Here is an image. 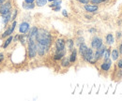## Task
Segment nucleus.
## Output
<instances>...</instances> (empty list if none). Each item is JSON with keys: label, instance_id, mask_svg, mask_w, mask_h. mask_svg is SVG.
Wrapping results in <instances>:
<instances>
[{"label": "nucleus", "instance_id": "ea45409f", "mask_svg": "<svg viewBox=\"0 0 122 101\" xmlns=\"http://www.w3.org/2000/svg\"><path fill=\"white\" fill-rule=\"evenodd\" d=\"M49 2H53V1H55V0H48Z\"/></svg>", "mask_w": 122, "mask_h": 101}, {"label": "nucleus", "instance_id": "1a4fd4ad", "mask_svg": "<svg viewBox=\"0 0 122 101\" xmlns=\"http://www.w3.org/2000/svg\"><path fill=\"white\" fill-rule=\"evenodd\" d=\"M65 47H66V42H65L64 39L58 38V39L56 41V52L65 51Z\"/></svg>", "mask_w": 122, "mask_h": 101}, {"label": "nucleus", "instance_id": "4468645a", "mask_svg": "<svg viewBox=\"0 0 122 101\" xmlns=\"http://www.w3.org/2000/svg\"><path fill=\"white\" fill-rule=\"evenodd\" d=\"M70 62L71 63H74L75 61H76L77 59V50L76 49H73L72 51H71V55H70Z\"/></svg>", "mask_w": 122, "mask_h": 101}, {"label": "nucleus", "instance_id": "bb28decb", "mask_svg": "<svg viewBox=\"0 0 122 101\" xmlns=\"http://www.w3.org/2000/svg\"><path fill=\"white\" fill-rule=\"evenodd\" d=\"M84 42H85V39H84V38L80 37V38H77V44H78V45H80L81 43H84Z\"/></svg>", "mask_w": 122, "mask_h": 101}, {"label": "nucleus", "instance_id": "423d86ee", "mask_svg": "<svg viewBox=\"0 0 122 101\" xmlns=\"http://www.w3.org/2000/svg\"><path fill=\"white\" fill-rule=\"evenodd\" d=\"M105 49H106V47L102 44L100 48H98V49L96 50V52H95V53H94V61H95V62L99 61L101 58L102 57V53H103V52L105 51Z\"/></svg>", "mask_w": 122, "mask_h": 101}, {"label": "nucleus", "instance_id": "9d476101", "mask_svg": "<svg viewBox=\"0 0 122 101\" xmlns=\"http://www.w3.org/2000/svg\"><path fill=\"white\" fill-rule=\"evenodd\" d=\"M111 67H112V61L110 59H107V60H104V62L101 65V69L102 71H105L106 72V71L110 70Z\"/></svg>", "mask_w": 122, "mask_h": 101}, {"label": "nucleus", "instance_id": "6e6552de", "mask_svg": "<svg viewBox=\"0 0 122 101\" xmlns=\"http://www.w3.org/2000/svg\"><path fill=\"white\" fill-rule=\"evenodd\" d=\"M29 30H30V25L26 22H23L19 25V32L21 34H27L29 32Z\"/></svg>", "mask_w": 122, "mask_h": 101}, {"label": "nucleus", "instance_id": "4c0bfd02", "mask_svg": "<svg viewBox=\"0 0 122 101\" xmlns=\"http://www.w3.org/2000/svg\"><path fill=\"white\" fill-rule=\"evenodd\" d=\"M89 32H90V33H94V32H96V30H95V29H90V30H89Z\"/></svg>", "mask_w": 122, "mask_h": 101}, {"label": "nucleus", "instance_id": "c9c22d12", "mask_svg": "<svg viewBox=\"0 0 122 101\" xmlns=\"http://www.w3.org/2000/svg\"><path fill=\"white\" fill-rule=\"evenodd\" d=\"M119 53H122V44H120L119 46Z\"/></svg>", "mask_w": 122, "mask_h": 101}, {"label": "nucleus", "instance_id": "72a5a7b5", "mask_svg": "<svg viewBox=\"0 0 122 101\" xmlns=\"http://www.w3.org/2000/svg\"><path fill=\"white\" fill-rule=\"evenodd\" d=\"M19 39V35H16L15 38H13V41H17Z\"/></svg>", "mask_w": 122, "mask_h": 101}, {"label": "nucleus", "instance_id": "4be33fe9", "mask_svg": "<svg viewBox=\"0 0 122 101\" xmlns=\"http://www.w3.org/2000/svg\"><path fill=\"white\" fill-rule=\"evenodd\" d=\"M118 55H119V53H118V51H117V49H115V50L112 51V53H111V56H112V59H113V60H117Z\"/></svg>", "mask_w": 122, "mask_h": 101}, {"label": "nucleus", "instance_id": "f3484780", "mask_svg": "<svg viewBox=\"0 0 122 101\" xmlns=\"http://www.w3.org/2000/svg\"><path fill=\"white\" fill-rule=\"evenodd\" d=\"M66 54V50L65 51H62V52H56L54 55V59L55 60H60L61 58H63Z\"/></svg>", "mask_w": 122, "mask_h": 101}, {"label": "nucleus", "instance_id": "5701e85b", "mask_svg": "<svg viewBox=\"0 0 122 101\" xmlns=\"http://www.w3.org/2000/svg\"><path fill=\"white\" fill-rule=\"evenodd\" d=\"M67 45H68V49H69L70 51H72V50L74 49V42H73L72 39H69V40L67 41Z\"/></svg>", "mask_w": 122, "mask_h": 101}, {"label": "nucleus", "instance_id": "6ab92c4d", "mask_svg": "<svg viewBox=\"0 0 122 101\" xmlns=\"http://www.w3.org/2000/svg\"><path fill=\"white\" fill-rule=\"evenodd\" d=\"M115 42V39H114V36L112 34H108L106 36V43L108 45H112Z\"/></svg>", "mask_w": 122, "mask_h": 101}, {"label": "nucleus", "instance_id": "58836bf2", "mask_svg": "<svg viewBox=\"0 0 122 101\" xmlns=\"http://www.w3.org/2000/svg\"><path fill=\"white\" fill-rule=\"evenodd\" d=\"M7 0H0V4H2V3H4V2H6Z\"/></svg>", "mask_w": 122, "mask_h": 101}, {"label": "nucleus", "instance_id": "dca6fc26", "mask_svg": "<svg viewBox=\"0 0 122 101\" xmlns=\"http://www.w3.org/2000/svg\"><path fill=\"white\" fill-rule=\"evenodd\" d=\"M87 46H86V44L85 43H81L79 45V53H80V54H81V56H83V54L86 53V51L87 50Z\"/></svg>", "mask_w": 122, "mask_h": 101}, {"label": "nucleus", "instance_id": "f8f14e48", "mask_svg": "<svg viewBox=\"0 0 122 101\" xmlns=\"http://www.w3.org/2000/svg\"><path fill=\"white\" fill-rule=\"evenodd\" d=\"M98 6L97 5H87L86 4L85 5V10L87 11V12H96L98 10Z\"/></svg>", "mask_w": 122, "mask_h": 101}, {"label": "nucleus", "instance_id": "cd10ccee", "mask_svg": "<svg viewBox=\"0 0 122 101\" xmlns=\"http://www.w3.org/2000/svg\"><path fill=\"white\" fill-rule=\"evenodd\" d=\"M4 59H5V54L3 53H0V64L4 61Z\"/></svg>", "mask_w": 122, "mask_h": 101}, {"label": "nucleus", "instance_id": "c85d7f7f", "mask_svg": "<svg viewBox=\"0 0 122 101\" xmlns=\"http://www.w3.org/2000/svg\"><path fill=\"white\" fill-rule=\"evenodd\" d=\"M89 1L91 2L92 4H100V3H102L101 0H89Z\"/></svg>", "mask_w": 122, "mask_h": 101}, {"label": "nucleus", "instance_id": "aec40b11", "mask_svg": "<svg viewBox=\"0 0 122 101\" xmlns=\"http://www.w3.org/2000/svg\"><path fill=\"white\" fill-rule=\"evenodd\" d=\"M110 56H111V50L106 48L105 51H104L103 53H102V58H103L104 60H107V59H109Z\"/></svg>", "mask_w": 122, "mask_h": 101}, {"label": "nucleus", "instance_id": "f03ea898", "mask_svg": "<svg viewBox=\"0 0 122 101\" xmlns=\"http://www.w3.org/2000/svg\"><path fill=\"white\" fill-rule=\"evenodd\" d=\"M27 53H28V57L34 58L37 55V45H36V40L28 39L27 40Z\"/></svg>", "mask_w": 122, "mask_h": 101}, {"label": "nucleus", "instance_id": "9b49d317", "mask_svg": "<svg viewBox=\"0 0 122 101\" xmlns=\"http://www.w3.org/2000/svg\"><path fill=\"white\" fill-rule=\"evenodd\" d=\"M37 33H38V28L36 26L32 27L29 30V34L28 35V39H32V40H36V36H37Z\"/></svg>", "mask_w": 122, "mask_h": 101}, {"label": "nucleus", "instance_id": "0eeeda50", "mask_svg": "<svg viewBox=\"0 0 122 101\" xmlns=\"http://www.w3.org/2000/svg\"><path fill=\"white\" fill-rule=\"evenodd\" d=\"M102 45V39L97 36H95L91 40V48L92 49H95L97 50L98 48H100L101 46Z\"/></svg>", "mask_w": 122, "mask_h": 101}, {"label": "nucleus", "instance_id": "473e14b6", "mask_svg": "<svg viewBox=\"0 0 122 101\" xmlns=\"http://www.w3.org/2000/svg\"><path fill=\"white\" fill-rule=\"evenodd\" d=\"M62 14H63V16L67 17V16H68V13H67V10H62Z\"/></svg>", "mask_w": 122, "mask_h": 101}, {"label": "nucleus", "instance_id": "2f4dec72", "mask_svg": "<svg viewBox=\"0 0 122 101\" xmlns=\"http://www.w3.org/2000/svg\"><path fill=\"white\" fill-rule=\"evenodd\" d=\"M53 9H54V11H58V10H60V6L56 7V8H53Z\"/></svg>", "mask_w": 122, "mask_h": 101}, {"label": "nucleus", "instance_id": "39448f33", "mask_svg": "<svg viewBox=\"0 0 122 101\" xmlns=\"http://www.w3.org/2000/svg\"><path fill=\"white\" fill-rule=\"evenodd\" d=\"M16 25H17V22H16L15 20L14 21H12V24L9 27L8 29H6V31L2 34V36H1V38H7V37H9V36H10L13 32H14V29H15Z\"/></svg>", "mask_w": 122, "mask_h": 101}, {"label": "nucleus", "instance_id": "412c9836", "mask_svg": "<svg viewBox=\"0 0 122 101\" xmlns=\"http://www.w3.org/2000/svg\"><path fill=\"white\" fill-rule=\"evenodd\" d=\"M23 8L25 10H32L35 8V4L34 3H24L23 4Z\"/></svg>", "mask_w": 122, "mask_h": 101}, {"label": "nucleus", "instance_id": "2eb2a0df", "mask_svg": "<svg viewBox=\"0 0 122 101\" xmlns=\"http://www.w3.org/2000/svg\"><path fill=\"white\" fill-rule=\"evenodd\" d=\"M11 41H13V37H12V35H10V36H9L8 37V38L4 41V43L2 45V47H3V49H6V48H8V46L10 45V44L11 43Z\"/></svg>", "mask_w": 122, "mask_h": 101}, {"label": "nucleus", "instance_id": "393cba45", "mask_svg": "<svg viewBox=\"0 0 122 101\" xmlns=\"http://www.w3.org/2000/svg\"><path fill=\"white\" fill-rule=\"evenodd\" d=\"M48 0H36V5L38 7H42L47 3Z\"/></svg>", "mask_w": 122, "mask_h": 101}, {"label": "nucleus", "instance_id": "e433bc0d", "mask_svg": "<svg viewBox=\"0 0 122 101\" xmlns=\"http://www.w3.org/2000/svg\"><path fill=\"white\" fill-rule=\"evenodd\" d=\"M117 38H120V37H121V33H120V32H117Z\"/></svg>", "mask_w": 122, "mask_h": 101}, {"label": "nucleus", "instance_id": "f257e3e1", "mask_svg": "<svg viewBox=\"0 0 122 101\" xmlns=\"http://www.w3.org/2000/svg\"><path fill=\"white\" fill-rule=\"evenodd\" d=\"M36 42L45 47L46 50L49 51V48L52 44V36L45 29H38V33L36 36Z\"/></svg>", "mask_w": 122, "mask_h": 101}, {"label": "nucleus", "instance_id": "20e7f679", "mask_svg": "<svg viewBox=\"0 0 122 101\" xmlns=\"http://www.w3.org/2000/svg\"><path fill=\"white\" fill-rule=\"evenodd\" d=\"M83 58H84V60L86 62H88L90 64H95L96 63L94 61V53H93V49L92 48H87L86 53L83 54Z\"/></svg>", "mask_w": 122, "mask_h": 101}, {"label": "nucleus", "instance_id": "a19ab883", "mask_svg": "<svg viewBox=\"0 0 122 101\" xmlns=\"http://www.w3.org/2000/svg\"><path fill=\"white\" fill-rule=\"evenodd\" d=\"M101 1H102V2H103V1H107V0H101Z\"/></svg>", "mask_w": 122, "mask_h": 101}, {"label": "nucleus", "instance_id": "a878e982", "mask_svg": "<svg viewBox=\"0 0 122 101\" xmlns=\"http://www.w3.org/2000/svg\"><path fill=\"white\" fill-rule=\"evenodd\" d=\"M17 13H18L17 10H12V12H11V20H10V22L15 20L16 17H17Z\"/></svg>", "mask_w": 122, "mask_h": 101}, {"label": "nucleus", "instance_id": "7c9ffc66", "mask_svg": "<svg viewBox=\"0 0 122 101\" xmlns=\"http://www.w3.org/2000/svg\"><path fill=\"white\" fill-rule=\"evenodd\" d=\"M78 1H79L80 3H82V4H85V5L89 2V0H78Z\"/></svg>", "mask_w": 122, "mask_h": 101}, {"label": "nucleus", "instance_id": "7ed1b4c3", "mask_svg": "<svg viewBox=\"0 0 122 101\" xmlns=\"http://www.w3.org/2000/svg\"><path fill=\"white\" fill-rule=\"evenodd\" d=\"M12 11V2L7 0L6 2L0 4V15H6Z\"/></svg>", "mask_w": 122, "mask_h": 101}, {"label": "nucleus", "instance_id": "a211bd4d", "mask_svg": "<svg viewBox=\"0 0 122 101\" xmlns=\"http://www.w3.org/2000/svg\"><path fill=\"white\" fill-rule=\"evenodd\" d=\"M71 65V62H70V59L67 57H63L61 58V66L66 67H69Z\"/></svg>", "mask_w": 122, "mask_h": 101}, {"label": "nucleus", "instance_id": "b1692460", "mask_svg": "<svg viewBox=\"0 0 122 101\" xmlns=\"http://www.w3.org/2000/svg\"><path fill=\"white\" fill-rule=\"evenodd\" d=\"M60 4H61V0H55V1L52 2V4L50 5V7L51 8H56V7L60 6Z\"/></svg>", "mask_w": 122, "mask_h": 101}, {"label": "nucleus", "instance_id": "f704fd0d", "mask_svg": "<svg viewBox=\"0 0 122 101\" xmlns=\"http://www.w3.org/2000/svg\"><path fill=\"white\" fill-rule=\"evenodd\" d=\"M35 0H25V3H34Z\"/></svg>", "mask_w": 122, "mask_h": 101}, {"label": "nucleus", "instance_id": "c756f323", "mask_svg": "<svg viewBox=\"0 0 122 101\" xmlns=\"http://www.w3.org/2000/svg\"><path fill=\"white\" fill-rule=\"evenodd\" d=\"M117 67H118L119 68H121V69H122V59H120V60L117 62Z\"/></svg>", "mask_w": 122, "mask_h": 101}, {"label": "nucleus", "instance_id": "ddd939ff", "mask_svg": "<svg viewBox=\"0 0 122 101\" xmlns=\"http://www.w3.org/2000/svg\"><path fill=\"white\" fill-rule=\"evenodd\" d=\"M11 12H12V11H11ZM11 12H10V13H8V14H6V15H2L3 24H4L5 26H6V25L8 24V23L10 22V20H11Z\"/></svg>", "mask_w": 122, "mask_h": 101}]
</instances>
